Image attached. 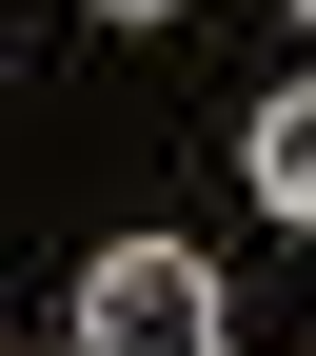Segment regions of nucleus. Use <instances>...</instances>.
Instances as JSON below:
<instances>
[{
	"mask_svg": "<svg viewBox=\"0 0 316 356\" xmlns=\"http://www.w3.org/2000/svg\"><path fill=\"white\" fill-rule=\"evenodd\" d=\"M79 356H217V277L178 238H119L99 277H79Z\"/></svg>",
	"mask_w": 316,
	"mask_h": 356,
	"instance_id": "f257e3e1",
	"label": "nucleus"
},
{
	"mask_svg": "<svg viewBox=\"0 0 316 356\" xmlns=\"http://www.w3.org/2000/svg\"><path fill=\"white\" fill-rule=\"evenodd\" d=\"M238 178H257V198H277V218H297V238H316V79H297V99H277V119H257V159H238Z\"/></svg>",
	"mask_w": 316,
	"mask_h": 356,
	"instance_id": "f03ea898",
	"label": "nucleus"
},
{
	"mask_svg": "<svg viewBox=\"0 0 316 356\" xmlns=\"http://www.w3.org/2000/svg\"><path fill=\"white\" fill-rule=\"evenodd\" d=\"M99 20H178V0H99Z\"/></svg>",
	"mask_w": 316,
	"mask_h": 356,
	"instance_id": "7ed1b4c3",
	"label": "nucleus"
}]
</instances>
